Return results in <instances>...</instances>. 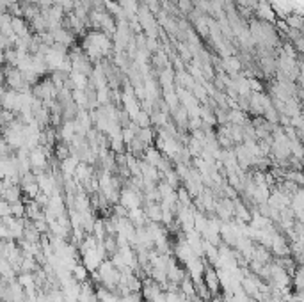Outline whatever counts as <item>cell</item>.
<instances>
[{
    "label": "cell",
    "mask_w": 304,
    "mask_h": 302,
    "mask_svg": "<svg viewBox=\"0 0 304 302\" xmlns=\"http://www.w3.org/2000/svg\"><path fill=\"white\" fill-rule=\"evenodd\" d=\"M27 158H28V166L34 167V169H43V167L48 164L46 153H44L41 148H34V150H30V153H28Z\"/></svg>",
    "instance_id": "obj_1"
}]
</instances>
